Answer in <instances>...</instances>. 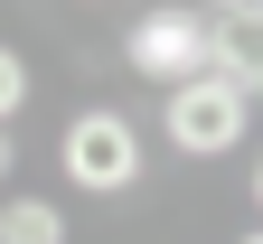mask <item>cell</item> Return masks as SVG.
Masks as SVG:
<instances>
[{
	"label": "cell",
	"instance_id": "1",
	"mask_svg": "<svg viewBox=\"0 0 263 244\" xmlns=\"http://www.w3.org/2000/svg\"><path fill=\"white\" fill-rule=\"evenodd\" d=\"M66 179L94 188V197H122V188H141V132H132V113H113V103H85L76 122H66Z\"/></svg>",
	"mask_w": 263,
	"mask_h": 244
},
{
	"label": "cell",
	"instance_id": "2",
	"mask_svg": "<svg viewBox=\"0 0 263 244\" xmlns=\"http://www.w3.org/2000/svg\"><path fill=\"white\" fill-rule=\"evenodd\" d=\"M160 132H170L188 160H216V151L245 141V94L226 76H188V85H170V103H160Z\"/></svg>",
	"mask_w": 263,
	"mask_h": 244
},
{
	"label": "cell",
	"instance_id": "3",
	"mask_svg": "<svg viewBox=\"0 0 263 244\" xmlns=\"http://www.w3.org/2000/svg\"><path fill=\"white\" fill-rule=\"evenodd\" d=\"M122 66H132V76H151V85L207 76V19H197V10H141V19H132V38H122Z\"/></svg>",
	"mask_w": 263,
	"mask_h": 244
},
{
	"label": "cell",
	"instance_id": "4",
	"mask_svg": "<svg viewBox=\"0 0 263 244\" xmlns=\"http://www.w3.org/2000/svg\"><path fill=\"white\" fill-rule=\"evenodd\" d=\"M207 76H226L245 103L263 94V0H216L207 10Z\"/></svg>",
	"mask_w": 263,
	"mask_h": 244
},
{
	"label": "cell",
	"instance_id": "5",
	"mask_svg": "<svg viewBox=\"0 0 263 244\" xmlns=\"http://www.w3.org/2000/svg\"><path fill=\"white\" fill-rule=\"evenodd\" d=\"M0 244H66V216L47 197H10L0 207Z\"/></svg>",
	"mask_w": 263,
	"mask_h": 244
},
{
	"label": "cell",
	"instance_id": "6",
	"mask_svg": "<svg viewBox=\"0 0 263 244\" xmlns=\"http://www.w3.org/2000/svg\"><path fill=\"white\" fill-rule=\"evenodd\" d=\"M28 103V66H19V47H0V122H10Z\"/></svg>",
	"mask_w": 263,
	"mask_h": 244
},
{
	"label": "cell",
	"instance_id": "7",
	"mask_svg": "<svg viewBox=\"0 0 263 244\" xmlns=\"http://www.w3.org/2000/svg\"><path fill=\"white\" fill-rule=\"evenodd\" d=\"M10 160H19V141H10V122H0V179H10Z\"/></svg>",
	"mask_w": 263,
	"mask_h": 244
},
{
	"label": "cell",
	"instance_id": "8",
	"mask_svg": "<svg viewBox=\"0 0 263 244\" xmlns=\"http://www.w3.org/2000/svg\"><path fill=\"white\" fill-rule=\"evenodd\" d=\"M254 207H263V160H254Z\"/></svg>",
	"mask_w": 263,
	"mask_h": 244
},
{
	"label": "cell",
	"instance_id": "9",
	"mask_svg": "<svg viewBox=\"0 0 263 244\" xmlns=\"http://www.w3.org/2000/svg\"><path fill=\"white\" fill-rule=\"evenodd\" d=\"M245 244H263V226H254V235H245Z\"/></svg>",
	"mask_w": 263,
	"mask_h": 244
}]
</instances>
